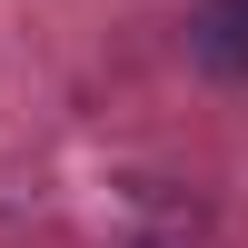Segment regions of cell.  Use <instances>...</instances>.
<instances>
[{"mask_svg": "<svg viewBox=\"0 0 248 248\" xmlns=\"http://www.w3.org/2000/svg\"><path fill=\"white\" fill-rule=\"evenodd\" d=\"M189 60L209 79H248V0H189Z\"/></svg>", "mask_w": 248, "mask_h": 248, "instance_id": "1", "label": "cell"}]
</instances>
